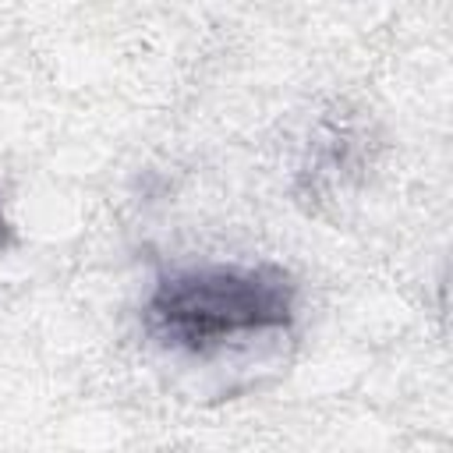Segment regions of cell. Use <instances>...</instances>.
I'll return each mask as SVG.
<instances>
[{
  "instance_id": "cell-2",
  "label": "cell",
  "mask_w": 453,
  "mask_h": 453,
  "mask_svg": "<svg viewBox=\"0 0 453 453\" xmlns=\"http://www.w3.org/2000/svg\"><path fill=\"white\" fill-rule=\"evenodd\" d=\"M7 244H11V219H7V212H4V202H0V255L7 251Z\"/></svg>"
},
{
  "instance_id": "cell-1",
  "label": "cell",
  "mask_w": 453,
  "mask_h": 453,
  "mask_svg": "<svg viewBox=\"0 0 453 453\" xmlns=\"http://www.w3.org/2000/svg\"><path fill=\"white\" fill-rule=\"evenodd\" d=\"M142 319L159 347L202 357L230 343L287 333L297 319V283L276 262L177 265L156 276Z\"/></svg>"
}]
</instances>
